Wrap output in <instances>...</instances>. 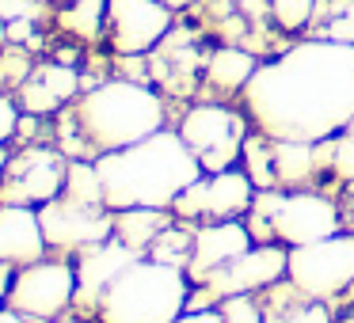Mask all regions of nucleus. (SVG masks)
Segmentation results:
<instances>
[{
  "label": "nucleus",
  "mask_w": 354,
  "mask_h": 323,
  "mask_svg": "<svg viewBox=\"0 0 354 323\" xmlns=\"http://www.w3.org/2000/svg\"><path fill=\"white\" fill-rule=\"evenodd\" d=\"M19 118H24L19 103H12L8 95H0V145L16 141V133H19Z\"/></svg>",
  "instance_id": "7c9ffc66"
},
{
  "label": "nucleus",
  "mask_w": 354,
  "mask_h": 323,
  "mask_svg": "<svg viewBox=\"0 0 354 323\" xmlns=\"http://www.w3.org/2000/svg\"><path fill=\"white\" fill-rule=\"evenodd\" d=\"M179 137L191 145V153L198 156L202 171L214 175V171L236 168V160H244V141H248V122L244 115L229 107H217V103H202L191 107L179 122Z\"/></svg>",
  "instance_id": "423d86ee"
},
{
  "label": "nucleus",
  "mask_w": 354,
  "mask_h": 323,
  "mask_svg": "<svg viewBox=\"0 0 354 323\" xmlns=\"http://www.w3.org/2000/svg\"><path fill=\"white\" fill-rule=\"evenodd\" d=\"M191 274L153 255L130 262L100 300V323H176L187 312Z\"/></svg>",
  "instance_id": "20e7f679"
},
{
  "label": "nucleus",
  "mask_w": 354,
  "mask_h": 323,
  "mask_svg": "<svg viewBox=\"0 0 354 323\" xmlns=\"http://www.w3.org/2000/svg\"><path fill=\"white\" fill-rule=\"evenodd\" d=\"M248 247H255V236L248 228V221H209L202 228H194V247H191L187 274H191V282H202L209 270L232 262Z\"/></svg>",
  "instance_id": "4468645a"
},
{
  "label": "nucleus",
  "mask_w": 354,
  "mask_h": 323,
  "mask_svg": "<svg viewBox=\"0 0 354 323\" xmlns=\"http://www.w3.org/2000/svg\"><path fill=\"white\" fill-rule=\"evenodd\" d=\"M297 289H305L316 300H331L354 285V236L335 232L316 244L290 247V270H286Z\"/></svg>",
  "instance_id": "0eeeda50"
},
{
  "label": "nucleus",
  "mask_w": 354,
  "mask_h": 323,
  "mask_svg": "<svg viewBox=\"0 0 354 323\" xmlns=\"http://www.w3.org/2000/svg\"><path fill=\"white\" fill-rule=\"evenodd\" d=\"M217 308H221L225 323H263L259 293H236V297H225Z\"/></svg>",
  "instance_id": "bb28decb"
},
{
  "label": "nucleus",
  "mask_w": 354,
  "mask_h": 323,
  "mask_svg": "<svg viewBox=\"0 0 354 323\" xmlns=\"http://www.w3.org/2000/svg\"><path fill=\"white\" fill-rule=\"evenodd\" d=\"M244 110L274 141H328L354 122V42L316 39L259 65Z\"/></svg>",
  "instance_id": "f257e3e1"
},
{
  "label": "nucleus",
  "mask_w": 354,
  "mask_h": 323,
  "mask_svg": "<svg viewBox=\"0 0 354 323\" xmlns=\"http://www.w3.org/2000/svg\"><path fill=\"white\" fill-rule=\"evenodd\" d=\"M65 194H69V198H77V202H84V206L111 209V206H107V194H103L100 168H95V160H84V156L69 160V175H65Z\"/></svg>",
  "instance_id": "412c9836"
},
{
  "label": "nucleus",
  "mask_w": 354,
  "mask_h": 323,
  "mask_svg": "<svg viewBox=\"0 0 354 323\" xmlns=\"http://www.w3.org/2000/svg\"><path fill=\"white\" fill-rule=\"evenodd\" d=\"M171 31V8L160 0H107V39L115 54L141 57Z\"/></svg>",
  "instance_id": "f8f14e48"
},
{
  "label": "nucleus",
  "mask_w": 354,
  "mask_h": 323,
  "mask_svg": "<svg viewBox=\"0 0 354 323\" xmlns=\"http://www.w3.org/2000/svg\"><path fill=\"white\" fill-rule=\"evenodd\" d=\"M259 304H263V323H335L328 312V304L316 297H308L305 289L286 277L267 289H259Z\"/></svg>",
  "instance_id": "dca6fc26"
},
{
  "label": "nucleus",
  "mask_w": 354,
  "mask_h": 323,
  "mask_svg": "<svg viewBox=\"0 0 354 323\" xmlns=\"http://www.w3.org/2000/svg\"><path fill=\"white\" fill-rule=\"evenodd\" d=\"M270 232L286 247L316 244L324 236L343 232V213H339L335 202L316 190H286L274 217H270Z\"/></svg>",
  "instance_id": "9b49d317"
},
{
  "label": "nucleus",
  "mask_w": 354,
  "mask_h": 323,
  "mask_svg": "<svg viewBox=\"0 0 354 323\" xmlns=\"http://www.w3.org/2000/svg\"><path fill=\"white\" fill-rule=\"evenodd\" d=\"M259 186L252 183V175L240 168H225L206 175V217L209 221H240L248 217Z\"/></svg>",
  "instance_id": "f3484780"
},
{
  "label": "nucleus",
  "mask_w": 354,
  "mask_h": 323,
  "mask_svg": "<svg viewBox=\"0 0 354 323\" xmlns=\"http://www.w3.org/2000/svg\"><path fill=\"white\" fill-rule=\"evenodd\" d=\"M244 171L252 175V183L259 190L278 186V171H274V137L255 130V137L244 141Z\"/></svg>",
  "instance_id": "4be33fe9"
},
{
  "label": "nucleus",
  "mask_w": 354,
  "mask_h": 323,
  "mask_svg": "<svg viewBox=\"0 0 354 323\" xmlns=\"http://www.w3.org/2000/svg\"><path fill=\"white\" fill-rule=\"evenodd\" d=\"M335 323H354V308H346V312L343 315H339V320Z\"/></svg>",
  "instance_id": "58836bf2"
},
{
  "label": "nucleus",
  "mask_w": 354,
  "mask_h": 323,
  "mask_svg": "<svg viewBox=\"0 0 354 323\" xmlns=\"http://www.w3.org/2000/svg\"><path fill=\"white\" fill-rule=\"evenodd\" d=\"M35 77H39L42 84H46L62 103H69L73 95H77V88H80L77 69H73V65H62V61H46V65H39V69H35Z\"/></svg>",
  "instance_id": "a878e982"
},
{
  "label": "nucleus",
  "mask_w": 354,
  "mask_h": 323,
  "mask_svg": "<svg viewBox=\"0 0 354 323\" xmlns=\"http://www.w3.org/2000/svg\"><path fill=\"white\" fill-rule=\"evenodd\" d=\"M176 323H225L221 308H187Z\"/></svg>",
  "instance_id": "473e14b6"
},
{
  "label": "nucleus",
  "mask_w": 354,
  "mask_h": 323,
  "mask_svg": "<svg viewBox=\"0 0 354 323\" xmlns=\"http://www.w3.org/2000/svg\"><path fill=\"white\" fill-rule=\"evenodd\" d=\"M191 247H194V232H183V228L171 224V228H164L160 236H156V244L149 247V251H153V259L187 270V262H191Z\"/></svg>",
  "instance_id": "b1692460"
},
{
  "label": "nucleus",
  "mask_w": 354,
  "mask_h": 323,
  "mask_svg": "<svg viewBox=\"0 0 354 323\" xmlns=\"http://www.w3.org/2000/svg\"><path fill=\"white\" fill-rule=\"evenodd\" d=\"M8 156H12V148L0 145V175H4V164H8Z\"/></svg>",
  "instance_id": "e433bc0d"
},
{
  "label": "nucleus",
  "mask_w": 354,
  "mask_h": 323,
  "mask_svg": "<svg viewBox=\"0 0 354 323\" xmlns=\"http://www.w3.org/2000/svg\"><path fill=\"white\" fill-rule=\"evenodd\" d=\"M77 300V262L73 259H39L27 262V266H16V277H12V293H8V308L31 315L39 323H54L62 320L65 312Z\"/></svg>",
  "instance_id": "39448f33"
},
{
  "label": "nucleus",
  "mask_w": 354,
  "mask_h": 323,
  "mask_svg": "<svg viewBox=\"0 0 354 323\" xmlns=\"http://www.w3.org/2000/svg\"><path fill=\"white\" fill-rule=\"evenodd\" d=\"M286 270H290V247L286 244H255L244 255H236L232 262L209 270L198 285H206L209 297L221 304L225 297H236V293H259L267 285L282 282Z\"/></svg>",
  "instance_id": "9d476101"
},
{
  "label": "nucleus",
  "mask_w": 354,
  "mask_h": 323,
  "mask_svg": "<svg viewBox=\"0 0 354 323\" xmlns=\"http://www.w3.org/2000/svg\"><path fill=\"white\" fill-rule=\"evenodd\" d=\"M274 171L278 183L286 186H301L316 175V145H305V141H274Z\"/></svg>",
  "instance_id": "aec40b11"
},
{
  "label": "nucleus",
  "mask_w": 354,
  "mask_h": 323,
  "mask_svg": "<svg viewBox=\"0 0 354 323\" xmlns=\"http://www.w3.org/2000/svg\"><path fill=\"white\" fill-rule=\"evenodd\" d=\"M138 259H145V255L133 251L130 244H122L118 236L92 244V247H80L77 251V300H73V308L77 312H100V300L107 293V285Z\"/></svg>",
  "instance_id": "ddd939ff"
},
{
  "label": "nucleus",
  "mask_w": 354,
  "mask_h": 323,
  "mask_svg": "<svg viewBox=\"0 0 354 323\" xmlns=\"http://www.w3.org/2000/svg\"><path fill=\"white\" fill-rule=\"evenodd\" d=\"M171 213H176L179 221H194V217H206V175L194 179V183L187 186V190L179 194L176 202H171Z\"/></svg>",
  "instance_id": "c85d7f7f"
},
{
  "label": "nucleus",
  "mask_w": 354,
  "mask_h": 323,
  "mask_svg": "<svg viewBox=\"0 0 354 323\" xmlns=\"http://www.w3.org/2000/svg\"><path fill=\"white\" fill-rule=\"evenodd\" d=\"M313 0H270V16L282 31H301L313 19Z\"/></svg>",
  "instance_id": "cd10ccee"
},
{
  "label": "nucleus",
  "mask_w": 354,
  "mask_h": 323,
  "mask_svg": "<svg viewBox=\"0 0 354 323\" xmlns=\"http://www.w3.org/2000/svg\"><path fill=\"white\" fill-rule=\"evenodd\" d=\"M107 23V0H73L69 12H62V27L77 39H100Z\"/></svg>",
  "instance_id": "5701e85b"
},
{
  "label": "nucleus",
  "mask_w": 354,
  "mask_h": 323,
  "mask_svg": "<svg viewBox=\"0 0 354 323\" xmlns=\"http://www.w3.org/2000/svg\"><path fill=\"white\" fill-rule=\"evenodd\" d=\"M65 175H69V156L62 148H19L16 156H8L0 175V206H46L65 190Z\"/></svg>",
  "instance_id": "6e6552de"
},
{
  "label": "nucleus",
  "mask_w": 354,
  "mask_h": 323,
  "mask_svg": "<svg viewBox=\"0 0 354 323\" xmlns=\"http://www.w3.org/2000/svg\"><path fill=\"white\" fill-rule=\"evenodd\" d=\"M12 277H16V266H12V262H0V308H8Z\"/></svg>",
  "instance_id": "f704fd0d"
},
{
  "label": "nucleus",
  "mask_w": 354,
  "mask_h": 323,
  "mask_svg": "<svg viewBox=\"0 0 354 323\" xmlns=\"http://www.w3.org/2000/svg\"><path fill=\"white\" fill-rule=\"evenodd\" d=\"M39 12V0H0V19H35Z\"/></svg>",
  "instance_id": "2f4dec72"
},
{
  "label": "nucleus",
  "mask_w": 354,
  "mask_h": 323,
  "mask_svg": "<svg viewBox=\"0 0 354 323\" xmlns=\"http://www.w3.org/2000/svg\"><path fill=\"white\" fill-rule=\"evenodd\" d=\"M0 323H39V320H31V315L16 312V308H0Z\"/></svg>",
  "instance_id": "c9c22d12"
},
{
  "label": "nucleus",
  "mask_w": 354,
  "mask_h": 323,
  "mask_svg": "<svg viewBox=\"0 0 354 323\" xmlns=\"http://www.w3.org/2000/svg\"><path fill=\"white\" fill-rule=\"evenodd\" d=\"M57 107H62V99H57V95L50 92V88L35 77V72H31V80H24V84H19V110H24V115L50 118Z\"/></svg>",
  "instance_id": "393cba45"
},
{
  "label": "nucleus",
  "mask_w": 354,
  "mask_h": 323,
  "mask_svg": "<svg viewBox=\"0 0 354 323\" xmlns=\"http://www.w3.org/2000/svg\"><path fill=\"white\" fill-rule=\"evenodd\" d=\"M95 168H100L111 209H171V202L194 179L206 175L191 145L179 137V130H168V126L138 145L95 156Z\"/></svg>",
  "instance_id": "f03ea898"
},
{
  "label": "nucleus",
  "mask_w": 354,
  "mask_h": 323,
  "mask_svg": "<svg viewBox=\"0 0 354 323\" xmlns=\"http://www.w3.org/2000/svg\"><path fill=\"white\" fill-rule=\"evenodd\" d=\"M255 69H259V65H255V57L248 54V50L225 46V50H217V54L206 61V80L217 88V92L232 95V92H244L248 80L255 77Z\"/></svg>",
  "instance_id": "6ab92c4d"
},
{
  "label": "nucleus",
  "mask_w": 354,
  "mask_h": 323,
  "mask_svg": "<svg viewBox=\"0 0 354 323\" xmlns=\"http://www.w3.org/2000/svg\"><path fill=\"white\" fill-rule=\"evenodd\" d=\"M225 4H244V0H225Z\"/></svg>",
  "instance_id": "ea45409f"
},
{
  "label": "nucleus",
  "mask_w": 354,
  "mask_h": 323,
  "mask_svg": "<svg viewBox=\"0 0 354 323\" xmlns=\"http://www.w3.org/2000/svg\"><path fill=\"white\" fill-rule=\"evenodd\" d=\"M69 4H73V0H69Z\"/></svg>",
  "instance_id": "79ce46f5"
},
{
  "label": "nucleus",
  "mask_w": 354,
  "mask_h": 323,
  "mask_svg": "<svg viewBox=\"0 0 354 323\" xmlns=\"http://www.w3.org/2000/svg\"><path fill=\"white\" fill-rule=\"evenodd\" d=\"M164 115L168 110H164L160 95L133 80H103V84L88 88L73 107L80 141L88 145L92 160L153 137L156 130H164Z\"/></svg>",
  "instance_id": "7ed1b4c3"
},
{
  "label": "nucleus",
  "mask_w": 354,
  "mask_h": 323,
  "mask_svg": "<svg viewBox=\"0 0 354 323\" xmlns=\"http://www.w3.org/2000/svg\"><path fill=\"white\" fill-rule=\"evenodd\" d=\"M160 4H168V8L176 12V8H187V4H191V0H160Z\"/></svg>",
  "instance_id": "4c0bfd02"
},
{
  "label": "nucleus",
  "mask_w": 354,
  "mask_h": 323,
  "mask_svg": "<svg viewBox=\"0 0 354 323\" xmlns=\"http://www.w3.org/2000/svg\"><path fill=\"white\" fill-rule=\"evenodd\" d=\"M50 244L35 206H0V262L27 266L46 259Z\"/></svg>",
  "instance_id": "2eb2a0df"
},
{
  "label": "nucleus",
  "mask_w": 354,
  "mask_h": 323,
  "mask_svg": "<svg viewBox=\"0 0 354 323\" xmlns=\"http://www.w3.org/2000/svg\"><path fill=\"white\" fill-rule=\"evenodd\" d=\"M331 171L343 183H354V133L343 130L331 137Z\"/></svg>",
  "instance_id": "c756f323"
},
{
  "label": "nucleus",
  "mask_w": 354,
  "mask_h": 323,
  "mask_svg": "<svg viewBox=\"0 0 354 323\" xmlns=\"http://www.w3.org/2000/svg\"><path fill=\"white\" fill-rule=\"evenodd\" d=\"M164 228H171L168 209H145V206L115 209V236L141 255H149V247L156 244V236H160Z\"/></svg>",
  "instance_id": "a211bd4d"
},
{
  "label": "nucleus",
  "mask_w": 354,
  "mask_h": 323,
  "mask_svg": "<svg viewBox=\"0 0 354 323\" xmlns=\"http://www.w3.org/2000/svg\"><path fill=\"white\" fill-rule=\"evenodd\" d=\"M39 221L54 251H80V247L103 244V239L115 236V209L84 206L65 190L50 198L46 206H39Z\"/></svg>",
  "instance_id": "1a4fd4ad"
},
{
  "label": "nucleus",
  "mask_w": 354,
  "mask_h": 323,
  "mask_svg": "<svg viewBox=\"0 0 354 323\" xmlns=\"http://www.w3.org/2000/svg\"><path fill=\"white\" fill-rule=\"evenodd\" d=\"M54 323H69V320H54Z\"/></svg>",
  "instance_id": "a19ab883"
},
{
  "label": "nucleus",
  "mask_w": 354,
  "mask_h": 323,
  "mask_svg": "<svg viewBox=\"0 0 354 323\" xmlns=\"http://www.w3.org/2000/svg\"><path fill=\"white\" fill-rule=\"evenodd\" d=\"M8 42H35V19H8Z\"/></svg>",
  "instance_id": "72a5a7b5"
}]
</instances>
